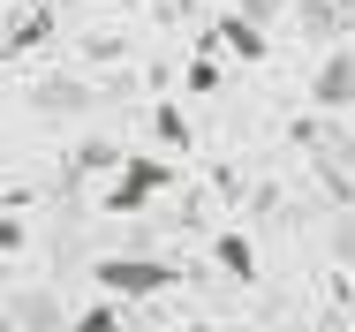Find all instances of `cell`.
<instances>
[{
	"label": "cell",
	"instance_id": "cell-7",
	"mask_svg": "<svg viewBox=\"0 0 355 332\" xmlns=\"http://www.w3.org/2000/svg\"><path fill=\"white\" fill-rule=\"evenodd\" d=\"M76 332H129V325H121V317H114V310H106V302H91V310H83V317H76Z\"/></svg>",
	"mask_w": 355,
	"mask_h": 332
},
{
	"label": "cell",
	"instance_id": "cell-8",
	"mask_svg": "<svg viewBox=\"0 0 355 332\" xmlns=\"http://www.w3.org/2000/svg\"><path fill=\"white\" fill-rule=\"evenodd\" d=\"M242 15H250V23H272V15H280V0H242Z\"/></svg>",
	"mask_w": 355,
	"mask_h": 332
},
{
	"label": "cell",
	"instance_id": "cell-1",
	"mask_svg": "<svg viewBox=\"0 0 355 332\" xmlns=\"http://www.w3.org/2000/svg\"><path fill=\"white\" fill-rule=\"evenodd\" d=\"M98 287L106 295H159V287H174V265L166 257H98Z\"/></svg>",
	"mask_w": 355,
	"mask_h": 332
},
{
	"label": "cell",
	"instance_id": "cell-5",
	"mask_svg": "<svg viewBox=\"0 0 355 332\" xmlns=\"http://www.w3.org/2000/svg\"><path fill=\"white\" fill-rule=\"evenodd\" d=\"M212 46H227L234 61H265V53H272V46H265V23H250V15H227L212 30Z\"/></svg>",
	"mask_w": 355,
	"mask_h": 332
},
{
	"label": "cell",
	"instance_id": "cell-6",
	"mask_svg": "<svg viewBox=\"0 0 355 332\" xmlns=\"http://www.w3.org/2000/svg\"><path fill=\"white\" fill-rule=\"evenodd\" d=\"M219 265L234 272V279H257V257H250V242H242V234H227V242H219Z\"/></svg>",
	"mask_w": 355,
	"mask_h": 332
},
{
	"label": "cell",
	"instance_id": "cell-3",
	"mask_svg": "<svg viewBox=\"0 0 355 332\" xmlns=\"http://www.w3.org/2000/svg\"><path fill=\"white\" fill-rule=\"evenodd\" d=\"M166 182H174V166H166V159H129V166H121V182L106 189V204H114V211H137V204H151Z\"/></svg>",
	"mask_w": 355,
	"mask_h": 332
},
{
	"label": "cell",
	"instance_id": "cell-2",
	"mask_svg": "<svg viewBox=\"0 0 355 332\" xmlns=\"http://www.w3.org/2000/svg\"><path fill=\"white\" fill-rule=\"evenodd\" d=\"M310 98H318L325 114H348V106H355V46H333V53L318 61V76H310Z\"/></svg>",
	"mask_w": 355,
	"mask_h": 332
},
{
	"label": "cell",
	"instance_id": "cell-4",
	"mask_svg": "<svg viewBox=\"0 0 355 332\" xmlns=\"http://www.w3.org/2000/svg\"><path fill=\"white\" fill-rule=\"evenodd\" d=\"M8 310H15V332H76V317L61 325V302L53 295H31V287H15Z\"/></svg>",
	"mask_w": 355,
	"mask_h": 332
}]
</instances>
